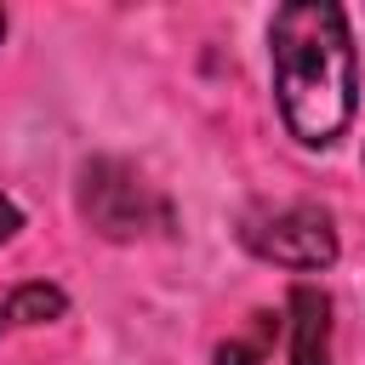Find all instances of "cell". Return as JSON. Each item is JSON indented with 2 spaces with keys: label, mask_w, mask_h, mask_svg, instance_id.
I'll return each instance as SVG.
<instances>
[{
  "label": "cell",
  "mask_w": 365,
  "mask_h": 365,
  "mask_svg": "<svg viewBox=\"0 0 365 365\" xmlns=\"http://www.w3.org/2000/svg\"><path fill=\"white\" fill-rule=\"evenodd\" d=\"M17 228H23V211H17V205H11V194L0 188V245H6Z\"/></svg>",
  "instance_id": "7"
},
{
  "label": "cell",
  "mask_w": 365,
  "mask_h": 365,
  "mask_svg": "<svg viewBox=\"0 0 365 365\" xmlns=\"http://www.w3.org/2000/svg\"><path fill=\"white\" fill-rule=\"evenodd\" d=\"M63 308H68V297H63L57 285L29 279V285H17V291H11L6 319H17V325H51V319H63Z\"/></svg>",
  "instance_id": "5"
},
{
  "label": "cell",
  "mask_w": 365,
  "mask_h": 365,
  "mask_svg": "<svg viewBox=\"0 0 365 365\" xmlns=\"http://www.w3.org/2000/svg\"><path fill=\"white\" fill-rule=\"evenodd\" d=\"M245 245L279 268H297V274H314V268H331L336 262V228L319 205H285L262 222L245 228Z\"/></svg>",
  "instance_id": "3"
},
{
  "label": "cell",
  "mask_w": 365,
  "mask_h": 365,
  "mask_svg": "<svg viewBox=\"0 0 365 365\" xmlns=\"http://www.w3.org/2000/svg\"><path fill=\"white\" fill-rule=\"evenodd\" d=\"M274 319H262V336H268ZM262 336L257 342H222L217 348V365H262Z\"/></svg>",
  "instance_id": "6"
},
{
  "label": "cell",
  "mask_w": 365,
  "mask_h": 365,
  "mask_svg": "<svg viewBox=\"0 0 365 365\" xmlns=\"http://www.w3.org/2000/svg\"><path fill=\"white\" fill-rule=\"evenodd\" d=\"M80 205H86L91 228L108 234V240H137L143 228H165V222H171L165 200H160L131 165H120V160L86 165V177H80Z\"/></svg>",
  "instance_id": "2"
},
{
  "label": "cell",
  "mask_w": 365,
  "mask_h": 365,
  "mask_svg": "<svg viewBox=\"0 0 365 365\" xmlns=\"http://www.w3.org/2000/svg\"><path fill=\"white\" fill-rule=\"evenodd\" d=\"M0 34H6V17H0Z\"/></svg>",
  "instance_id": "8"
},
{
  "label": "cell",
  "mask_w": 365,
  "mask_h": 365,
  "mask_svg": "<svg viewBox=\"0 0 365 365\" xmlns=\"http://www.w3.org/2000/svg\"><path fill=\"white\" fill-rule=\"evenodd\" d=\"M291 365H331V297L319 285L291 291Z\"/></svg>",
  "instance_id": "4"
},
{
  "label": "cell",
  "mask_w": 365,
  "mask_h": 365,
  "mask_svg": "<svg viewBox=\"0 0 365 365\" xmlns=\"http://www.w3.org/2000/svg\"><path fill=\"white\" fill-rule=\"evenodd\" d=\"M268 63H274V97L297 143L331 148L359 103V68L348 17L331 0H291L268 23Z\"/></svg>",
  "instance_id": "1"
}]
</instances>
